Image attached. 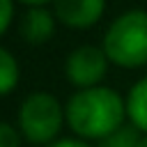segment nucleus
I'll use <instances>...</instances> for the list:
<instances>
[{
    "instance_id": "6e6552de",
    "label": "nucleus",
    "mask_w": 147,
    "mask_h": 147,
    "mask_svg": "<svg viewBox=\"0 0 147 147\" xmlns=\"http://www.w3.org/2000/svg\"><path fill=\"white\" fill-rule=\"evenodd\" d=\"M18 83V62L16 57L0 46V96L9 94Z\"/></svg>"
},
{
    "instance_id": "39448f33",
    "label": "nucleus",
    "mask_w": 147,
    "mask_h": 147,
    "mask_svg": "<svg viewBox=\"0 0 147 147\" xmlns=\"http://www.w3.org/2000/svg\"><path fill=\"white\" fill-rule=\"evenodd\" d=\"M106 9V0H55V16L69 28L94 25Z\"/></svg>"
},
{
    "instance_id": "9b49d317",
    "label": "nucleus",
    "mask_w": 147,
    "mask_h": 147,
    "mask_svg": "<svg viewBox=\"0 0 147 147\" xmlns=\"http://www.w3.org/2000/svg\"><path fill=\"white\" fill-rule=\"evenodd\" d=\"M11 16H14V5H11V0H0V34L9 28Z\"/></svg>"
},
{
    "instance_id": "423d86ee",
    "label": "nucleus",
    "mask_w": 147,
    "mask_h": 147,
    "mask_svg": "<svg viewBox=\"0 0 147 147\" xmlns=\"http://www.w3.org/2000/svg\"><path fill=\"white\" fill-rule=\"evenodd\" d=\"M55 28L53 14L44 7H32L21 21V34L28 44H44L51 39Z\"/></svg>"
},
{
    "instance_id": "4468645a",
    "label": "nucleus",
    "mask_w": 147,
    "mask_h": 147,
    "mask_svg": "<svg viewBox=\"0 0 147 147\" xmlns=\"http://www.w3.org/2000/svg\"><path fill=\"white\" fill-rule=\"evenodd\" d=\"M140 147H147V136H145V138L140 140Z\"/></svg>"
},
{
    "instance_id": "f03ea898",
    "label": "nucleus",
    "mask_w": 147,
    "mask_h": 147,
    "mask_svg": "<svg viewBox=\"0 0 147 147\" xmlns=\"http://www.w3.org/2000/svg\"><path fill=\"white\" fill-rule=\"evenodd\" d=\"M103 53L119 67L147 64V11L131 9L119 14L106 30Z\"/></svg>"
},
{
    "instance_id": "20e7f679",
    "label": "nucleus",
    "mask_w": 147,
    "mask_h": 147,
    "mask_svg": "<svg viewBox=\"0 0 147 147\" xmlns=\"http://www.w3.org/2000/svg\"><path fill=\"white\" fill-rule=\"evenodd\" d=\"M106 67H108V55L103 53V48L78 46L76 51L69 53L64 71L69 83L85 90V87H94L106 76Z\"/></svg>"
},
{
    "instance_id": "7ed1b4c3",
    "label": "nucleus",
    "mask_w": 147,
    "mask_h": 147,
    "mask_svg": "<svg viewBox=\"0 0 147 147\" xmlns=\"http://www.w3.org/2000/svg\"><path fill=\"white\" fill-rule=\"evenodd\" d=\"M64 110L48 92H32L18 110V126L30 142H51L62 129Z\"/></svg>"
},
{
    "instance_id": "f257e3e1",
    "label": "nucleus",
    "mask_w": 147,
    "mask_h": 147,
    "mask_svg": "<svg viewBox=\"0 0 147 147\" xmlns=\"http://www.w3.org/2000/svg\"><path fill=\"white\" fill-rule=\"evenodd\" d=\"M126 115V103L110 87H85L76 92L64 108L69 126L83 138H108Z\"/></svg>"
},
{
    "instance_id": "f8f14e48",
    "label": "nucleus",
    "mask_w": 147,
    "mask_h": 147,
    "mask_svg": "<svg viewBox=\"0 0 147 147\" xmlns=\"http://www.w3.org/2000/svg\"><path fill=\"white\" fill-rule=\"evenodd\" d=\"M48 147H90L87 142L83 140H74V138H64V140H57V142H51Z\"/></svg>"
},
{
    "instance_id": "0eeeda50",
    "label": "nucleus",
    "mask_w": 147,
    "mask_h": 147,
    "mask_svg": "<svg viewBox=\"0 0 147 147\" xmlns=\"http://www.w3.org/2000/svg\"><path fill=\"white\" fill-rule=\"evenodd\" d=\"M126 113L136 129L147 131V76L131 87L126 99Z\"/></svg>"
},
{
    "instance_id": "9d476101",
    "label": "nucleus",
    "mask_w": 147,
    "mask_h": 147,
    "mask_svg": "<svg viewBox=\"0 0 147 147\" xmlns=\"http://www.w3.org/2000/svg\"><path fill=\"white\" fill-rule=\"evenodd\" d=\"M21 145V138H18V131L7 124V122H0V147H18Z\"/></svg>"
},
{
    "instance_id": "1a4fd4ad",
    "label": "nucleus",
    "mask_w": 147,
    "mask_h": 147,
    "mask_svg": "<svg viewBox=\"0 0 147 147\" xmlns=\"http://www.w3.org/2000/svg\"><path fill=\"white\" fill-rule=\"evenodd\" d=\"M140 136L136 126H119L115 133L101 140L99 147H140Z\"/></svg>"
},
{
    "instance_id": "ddd939ff",
    "label": "nucleus",
    "mask_w": 147,
    "mask_h": 147,
    "mask_svg": "<svg viewBox=\"0 0 147 147\" xmlns=\"http://www.w3.org/2000/svg\"><path fill=\"white\" fill-rule=\"evenodd\" d=\"M21 2H25V5H32V7H41L44 2H48V0H21Z\"/></svg>"
}]
</instances>
